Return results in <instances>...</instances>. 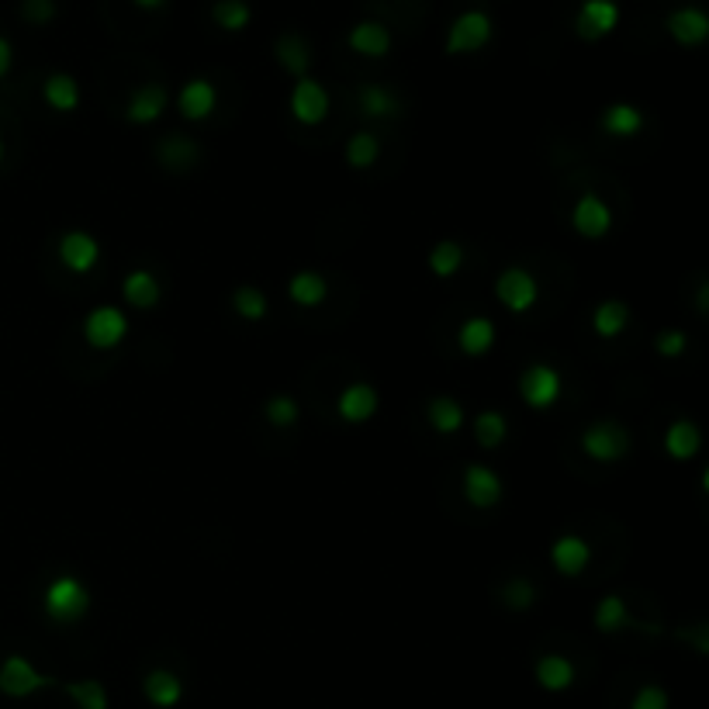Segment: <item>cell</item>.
Wrapping results in <instances>:
<instances>
[{
  "mask_svg": "<svg viewBox=\"0 0 709 709\" xmlns=\"http://www.w3.org/2000/svg\"><path fill=\"white\" fill-rule=\"evenodd\" d=\"M42 97L49 101L52 111L70 115V111L80 108V84L70 77V73H52V77L45 80V87H42Z\"/></svg>",
  "mask_w": 709,
  "mask_h": 709,
  "instance_id": "d4e9b609",
  "label": "cell"
},
{
  "mask_svg": "<svg viewBox=\"0 0 709 709\" xmlns=\"http://www.w3.org/2000/svg\"><path fill=\"white\" fill-rule=\"evenodd\" d=\"M25 18L35 21V25L52 21L56 18V0H25Z\"/></svg>",
  "mask_w": 709,
  "mask_h": 709,
  "instance_id": "b9f144b4",
  "label": "cell"
},
{
  "mask_svg": "<svg viewBox=\"0 0 709 709\" xmlns=\"http://www.w3.org/2000/svg\"><path fill=\"white\" fill-rule=\"evenodd\" d=\"M588 561H592V547H588L582 537H575V533H564V537H557L554 543H550V564H554L561 575H568V578L582 575V571L588 568Z\"/></svg>",
  "mask_w": 709,
  "mask_h": 709,
  "instance_id": "2e32d148",
  "label": "cell"
},
{
  "mask_svg": "<svg viewBox=\"0 0 709 709\" xmlns=\"http://www.w3.org/2000/svg\"><path fill=\"white\" fill-rule=\"evenodd\" d=\"M626 326H630V308H626V301H620V298L602 301V305L592 312V329L599 339H616Z\"/></svg>",
  "mask_w": 709,
  "mask_h": 709,
  "instance_id": "484cf974",
  "label": "cell"
},
{
  "mask_svg": "<svg viewBox=\"0 0 709 709\" xmlns=\"http://www.w3.org/2000/svg\"><path fill=\"white\" fill-rule=\"evenodd\" d=\"M505 436H509V422H505L502 412L488 409V412H481V416L474 419V440H478L485 450L502 447Z\"/></svg>",
  "mask_w": 709,
  "mask_h": 709,
  "instance_id": "836d02e7",
  "label": "cell"
},
{
  "mask_svg": "<svg viewBox=\"0 0 709 709\" xmlns=\"http://www.w3.org/2000/svg\"><path fill=\"white\" fill-rule=\"evenodd\" d=\"M377 402H381V398H377L374 384L357 381V384H346V388L339 391L336 412H339V419H343V422H350V426H360V422L374 419Z\"/></svg>",
  "mask_w": 709,
  "mask_h": 709,
  "instance_id": "7c38bea8",
  "label": "cell"
},
{
  "mask_svg": "<svg viewBox=\"0 0 709 709\" xmlns=\"http://www.w3.org/2000/svg\"><path fill=\"white\" fill-rule=\"evenodd\" d=\"M346 42H350V49L357 52V56H367V59H381L391 52V32L381 21H360V25H353Z\"/></svg>",
  "mask_w": 709,
  "mask_h": 709,
  "instance_id": "e0dca14e",
  "label": "cell"
},
{
  "mask_svg": "<svg viewBox=\"0 0 709 709\" xmlns=\"http://www.w3.org/2000/svg\"><path fill=\"white\" fill-rule=\"evenodd\" d=\"M132 4H139L142 11H160V7L167 4V0H132Z\"/></svg>",
  "mask_w": 709,
  "mask_h": 709,
  "instance_id": "ee69618b",
  "label": "cell"
},
{
  "mask_svg": "<svg viewBox=\"0 0 709 709\" xmlns=\"http://www.w3.org/2000/svg\"><path fill=\"white\" fill-rule=\"evenodd\" d=\"M232 308H236L243 319L260 322L263 315L270 312V301H267V294H263L260 288H239L236 294H232Z\"/></svg>",
  "mask_w": 709,
  "mask_h": 709,
  "instance_id": "8d00e7d4",
  "label": "cell"
},
{
  "mask_svg": "<svg viewBox=\"0 0 709 709\" xmlns=\"http://www.w3.org/2000/svg\"><path fill=\"white\" fill-rule=\"evenodd\" d=\"M59 260L73 274H90L97 267V260H101V246H97V239L90 232H66L59 239Z\"/></svg>",
  "mask_w": 709,
  "mask_h": 709,
  "instance_id": "4fadbf2b",
  "label": "cell"
},
{
  "mask_svg": "<svg viewBox=\"0 0 709 709\" xmlns=\"http://www.w3.org/2000/svg\"><path fill=\"white\" fill-rule=\"evenodd\" d=\"M45 685H52V678L42 675V671L28 658H21V654H11V658L0 665V692H4V696L25 699L32 696V692L45 689Z\"/></svg>",
  "mask_w": 709,
  "mask_h": 709,
  "instance_id": "ba28073f",
  "label": "cell"
},
{
  "mask_svg": "<svg viewBox=\"0 0 709 709\" xmlns=\"http://www.w3.org/2000/svg\"><path fill=\"white\" fill-rule=\"evenodd\" d=\"M460 267H464V246L454 243V239H440V243L429 250V270H433L440 281H450Z\"/></svg>",
  "mask_w": 709,
  "mask_h": 709,
  "instance_id": "f546056e",
  "label": "cell"
},
{
  "mask_svg": "<svg viewBox=\"0 0 709 709\" xmlns=\"http://www.w3.org/2000/svg\"><path fill=\"white\" fill-rule=\"evenodd\" d=\"M142 692H146V699L153 706H160V709H173L184 699V682H180L173 671L167 668H156V671H149L146 675V682H142Z\"/></svg>",
  "mask_w": 709,
  "mask_h": 709,
  "instance_id": "44dd1931",
  "label": "cell"
},
{
  "mask_svg": "<svg viewBox=\"0 0 709 709\" xmlns=\"http://www.w3.org/2000/svg\"><path fill=\"white\" fill-rule=\"evenodd\" d=\"M533 675H537L540 689L547 692H564L575 685V665H571L564 654H543V658H537Z\"/></svg>",
  "mask_w": 709,
  "mask_h": 709,
  "instance_id": "ffe728a7",
  "label": "cell"
},
{
  "mask_svg": "<svg viewBox=\"0 0 709 709\" xmlns=\"http://www.w3.org/2000/svg\"><path fill=\"white\" fill-rule=\"evenodd\" d=\"M457 343L467 357H481V353H488L495 346V322L488 315H471V319L460 322Z\"/></svg>",
  "mask_w": 709,
  "mask_h": 709,
  "instance_id": "d6986e66",
  "label": "cell"
},
{
  "mask_svg": "<svg viewBox=\"0 0 709 709\" xmlns=\"http://www.w3.org/2000/svg\"><path fill=\"white\" fill-rule=\"evenodd\" d=\"M66 696L73 699L80 709H108V689L94 678H84V682H70L66 685Z\"/></svg>",
  "mask_w": 709,
  "mask_h": 709,
  "instance_id": "d590c367",
  "label": "cell"
},
{
  "mask_svg": "<svg viewBox=\"0 0 709 709\" xmlns=\"http://www.w3.org/2000/svg\"><path fill=\"white\" fill-rule=\"evenodd\" d=\"M263 416H267V422H274V426H294L301 416V409H298V402H294L291 395H277V398H270L267 405H263Z\"/></svg>",
  "mask_w": 709,
  "mask_h": 709,
  "instance_id": "74e56055",
  "label": "cell"
},
{
  "mask_svg": "<svg viewBox=\"0 0 709 709\" xmlns=\"http://www.w3.org/2000/svg\"><path fill=\"white\" fill-rule=\"evenodd\" d=\"M592 620L602 633H620L623 626L630 623V609H626V602L620 599V595H606V599L595 602Z\"/></svg>",
  "mask_w": 709,
  "mask_h": 709,
  "instance_id": "4dcf8cb0",
  "label": "cell"
},
{
  "mask_svg": "<svg viewBox=\"0 0 709 709\" xmlns=\"http://www.w3.org/2000/svg\"><path fill=\"white\" fill-rule=\"evenodd\" d=\"M495 298H499L509 312L523 315V312H530V308L537 305L540 284L526 267H505L502 274L495 277Z\"/></svg>",
  "mask_w": 709,
  "mask_h": 709,
  "instance_id": "3957f363",
  "label": "cell"
},
{
  "mask_svg": "<svg viewBox=\"0 0 709 709\" xmlns=\"http://www.w3.org/2000/svg\"><path fill=\"white\" fill-rule=\"evenodd\" d=\"M0 160H4V139H0Z\"/></svg>",
  "mask_w": 709,
  "mask_h": 709,
  "instance_id": "f6af8a7d",
  "label": "cell"
},
{
  "mask_svg": "<svg viewBox=\"0 0 709 709\" xmlns=\"http://www.w3.org/2000/svg\"><path fill=\"white\" fill-rule=\"evenodd\" d=\"M602 128H606L609 135H616V139H633V135L644 128V115H640L637 104H609L606 115H602Z\"/></svg>",
  "mask_w": 709,
  "mask_h": 709,
  "instance_id": "4316f807",
  "label": "cell"
},
{
  "mask_svg": "<svg viewBox=\"0 0 709 709\" xmlns=\"http://www.w3.org/2000/svg\"><path fill=\"white\" fill-rule=\"evenodd\" d=\"M177 108H180V115H184L187 122H205V118H211V111L218 108L215 84L205 80V77L187 80L184 90L177 94Z\"/></svg>",
  "mask_w": 709,
  "mask_h": 709,
  "instance_id": "5bb4252c",
  "label": "cell"
},
{
  "mask_svg": "<svg viewBox=\"0 0 709 709\" xmlns=\"http://www.w3.org/2000/svg\"><path fill=\"white\" fill-rule=\"evenodd\" d=\"M163 111H167V87L146 84L132 94V101H128V108H125V118L132 125H149V122H156Z\"/></svg>",
  "mask_w": 709,
  "mask_h": 709,
  "instance_id": "ac0fdd59",
  "label": "cell"
},
{
  "mask_svg": "<svg viewBox=\"0 0 709 709\" xmlns=\"http://www.w3.org/2000/svg\"><path fill=\"white\" fill-rule=\"evenodd\" d=\"M505 488L502 478L485 464H471L464 471V499L474 505V509H495L502 502Z\"/></svg>",
  "mask_w": 709,
  "mask_h": 709,
  "instance_id": "8fae6325",
  "label": "cell"
},
{
  "mask_svg": "<svg viewBox=\"0 0 709 709\" xmlns=\"http://www.w3.org/2000/svg\"><path fill=\"white\" fill-rule=\"evenodd\" d=\"M426 419H429V426H433L436 433L450 436V433H457V429L464 426V405H460L457 398L440 395V398H433V402L426 405Z\"/></svg>",
  "mask_w": 709,
  "mask_h": 709,
  "instance_id": "83f0119b",
  "label": "cell"
},
{
  "mask_svg": "<svg viewBox=\"0 0 709 709\" xmlns=\"http://www.w3.org/2000/svg\"><path fill=\"white\" fill-rule=\"evenodd\" d=\"M620 25V4L616 0H582L575 14V32L585 42H599Z\"/></svg>",
  "mask_w": 709,
  "mask_h": 709,
  "instance_id": "9c48e42d",
  "label": "cell"
},
{
  "mask_svg": "<svg viewBox=\"0 0 709 709\" xmlns=\"http://www.w3.org/2000/svg\"><path fill=\"white\" fill-rule=\"evenodd\" d=\"M211 18H215V25L222 28V32H243V28L250 25L253 11L246 0H218V4L211 7Z\"/></svg>",
  "mask_w": 709,
  "mask_h": 709,
  "instance_id": "d6a6232c",
  "label": "cell"
},
{
  "mask_svg": "<svg viewBox=\"0 0 709 709\" xmlns=\"http://www.w3.org/2000/svg\"><path fill=\"white\" fill-rule=\"evenodd\" d=\"M502 595H505V606H509V609H519V613L533 606V585L526 582V578H516V582H509V585H505Z\"/></svg>",
  "mask_w": 709,
  "mask_h": 709,
  "instance_id": "f35d334b",
  "label": "cell"
},
{
  "mask_svg": "<svg viewBox=\"0 0 709 709\" xmlns=\"http://www.w3.org/2000/svg\"><path fill=\"white\" fill-rule=\"evenodd\" d=\"M42 606L56 623H77L90 613V588L73 575H59L45 585Z\"/></svg>",
  "mask_w": 709,
  "mask_h": 709,
  "instance_id": "6da1fadb",
  "label": "cell"
},
{
  "mask_svg": "<svg viewBox=\"0 0 709 709\" xmlns=\"http://www.w3.org/2000/svg\"><path fill=\"white\" fill-rule=\"evenodd\" d=\"M160 294H163L160 281H156L149 270H132V274H128L125 281H122V298L132 308H139V312L160 305Z\"/></svg>",
  "mask_w": 709,
  "mask_h": 709,
  "instance_id": "603a6c76",
  "label": "cell"
},
{
  "mask_svg": "<svg viewBox=\"0 0 709 709\" xmlns=\"http://www.w3.org/2000/svg\"><path fill=\"white\" fill-rule=\"evenodd\" d=\"M668 35L685 49H696V45L706 42L709 35V18L703 7H678V11L668 14Z\"/></svg>",
  "mask_w": 709,
  "mask_h": 709,
  "instance_id": "9a60e30c",
  "label": "cell"
},
{
  "mask_svg": "<svg viewBox=\"0 0 709 709\" xmlns=\"http://www.w3.org/2000/svg\"><path fill=\"white\" fill-rule=\"evenodd\" d=\"M571 225H575L578 236L585 239H602L609 229H613V208L599 198V194H582L571 208Z\"/></svg>",
  "mask_w": 709,
  "mask_h": 709,
  "instance_id": "30bf717a",
  "label": "cell"
},
{
  "mask_svg": "<svg viewBox=\"0 0 709 709\" xmlns=\"http://www.w3.org/2000/svg\"><path fill=\"white\" fill-rule=\"evenodd\" d=\"M703 447V433H699L696 422L689 419H675L671 426L665 429V450L671 460H692Z\"/></svg>",
  "mask_w": 709,
  "mask_h": 709,
  "instance_id": "7402d4cb",
  "label": "cell"
},
{
  "mask_svg": "<svg viewBox=\"0 0 709 709\" xmlns=\"http://www.w3.org/2000/svg\"><path fill=\"white\" fill-rule=\"evenodd\" d=\"M630 709H668V692L661 685H644V689L633 696Z\"/></svg>",
  "mask_w": 709,
  "mask_h": 709,
  "instance_id": "60d3db41",
  "label": "cell"
},
{
  "mask_svg": "<svg viewBox=\"0 0 709 709\" xmlns=\"http://www.w3.org/2000/svg\"><path fill=\"white\" fill-rule=\"evenodd\" d=\"M11 63H14V49H11V42L0 35V77H7V73H11Z\"/></svg>",
  "mask_w": 709,
  "mask_h": 709,
  "instance_id": "7bdbcfd3",
  "label": "cell"
},
{
  "mask_svg": "<svg viewBox=\"0 0 709 709\" xmlns=\"http://www.w3.org/2000/svg\"><path fill=\"white\" fill-rule=\"evenodd\" d=\"M495 35V25L485 11H464L450 21L447 32V52L450 56H471V52H481Z\"/></svg>",
  "mask_w": 709,
  "mask_h": 709,
  "instance_id": "7a4b0ae2",
  "label": "cell"
},
{
  "mask_svg": "<svg viewBox=\"0 0 709 709\" xmlns=\"http://www.w3.org/2000/svg\"><path fill=\"white\" fill-rule=\"evenodd\" d=\"M291 115L301 125H322L329 118V90L312 77H298V84L291 87Z\"/></svg>",
  "mask_w": 709,
  "mask_h": 709,
  "instance_id": "52a82bcc",
  "label": "cell"
},
{
  "mask_svg": "<svg viewBox=\"0 0 709 709\" xmlns=\"http://www.w3.org/2000/svg\"><path fill=\"white\" fill-rule=\"evenodd\" d=\"M658 353L661 357H668V360H675V357H682L685 353V346H689V336L682 333V329H665V333L658 336Z\"/></svg>",
  "mask_w": 709,
  "mask_h": 709,
  "instance_id": "ab89813d",
  "label": "cell"
},
{
  "mask_svg": "<svg viewBox=\"0 0 709 709\" xmlns=\"http://www.w3.org/2000/svg\"><path fill=\"white\" fill-rule=\"evenodd\" d=\"M125 336H128V319H125L122 308L101 305V308H94V312H87L84 339L94 346V350H115Z\"/></svg>",
  "mask_w": 709,
  "mask_h": 709,
  "instance_id": "277c9868",
  "label": "cell"
},
{
  "mask_svg": "<svg viewBox=\"0 0 709 709\" xmlns=\"http://www.w3.org/2000/svg\"><path fill=\"white\" fill-rule=\"evenodd\" d=\"M288 298L298 308H319L322 301L329 298L326 277L315 274V270H298V274H294L291 281H288Z\"/></svg>",
  "mask_w": 709,
  "mask_h": 709,
  "instance_id": "cb8c5ba5",
  "label": "cell"
},
{
  "mask_svg": "<svg viewBox=\"0 0 709 709\" xmlns=\"http://www.w3.org/2000/svg\"><path fill=\"white\" fill-rule=\"evenodd\" d=\"M277 59H281V66L291 73V77H305L308 66H312V52H308V42L301 39V35H281L277 39Z\"/></svg>",
  "mask_w": 709,
  "mask_h": 709,
  "instance_id": "f1b7e54d",
  "label": "cell"
},
{
  "mask_svg": "<svg viewBox=\"0 0 709 709\" xmlns=\"http://www.w3.org/2000/svg\"><path fill=\"white\" fill-rule=\"evenodd\" d=\"M561 391L564 381L550 364H530L523 377H519V395H523V402L530 409H550L561 398Z\"/></svg>",
  "mask_w": 709,
  "mask_h": 709,
  "instance_id": "5b68a950",
  "label": "cell"
},
{
  "mask_svg": "<svg viewBox=\"0 0 709 709\" xmlns=\"http://www.w3.org/2000/svg\"><path fill=\"white\" fill-rule=\"evenodd\" d=\"M381 156V139L374 132H357L350 142H346V163L353 170H371Z\"/></svg>",
  "mask_w": 709,
  "mask_h": 709,
  "instance_id": "1f68e13d",
  "label": "cell"
},
{
  "mask_svg": "<svg viewBox=\"0 0 709 709\" xmlns=\"http://www.w3.org/2000/svg\"><path fill=\"white\" fill-rule=\"evenodd\" d=\"M582 450L592 460L609 464V460H620L626 450H630V433H626L623 426H616V422H609V419L592 422V426L582 433Z\"/></svg>",
  "mask_w": 709,
  "mask_h": 709,
  "instance_id": "8992f818",
  "label": "cell"
},
{
  "mask_svg": "<svg viewBox=\"0 0 709 709\" xmlns=\"http://www.w3.org/2000/svg\"><path fill=\"white\" fill-rule=\"evenodd\" d=\"M360 108H364L367 118H395L398 115V101L388 87L367 84L360 90Z\"/></svg>",
  "mask_w": 709,
  "mask_h": 709,
  "instance_id": "e575fe53",
  "label": "cell"
}]
</instances>
